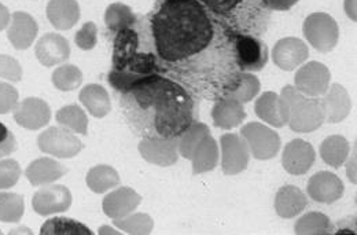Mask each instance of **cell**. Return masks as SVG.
<instances>
[{"instance_id": "25", "label": "cell", "mask_w": 357, "mask_h": 235, "mask_svg": "<svg viewBox=\"0 0 357 235\" xmlns=\"http://www.w3.org/2000/svg\"><path fill=\"white\" fill-rule=\"evenodd\" d=\"M307 195L296 186L279 188L275 197V211L283 219H293L307 206Z\"/></svg>"}, {"instance_id": "10", "label": "cell", "mask_w": 357, "mask_h": 235, "mask_svg": "<svg viewBox=\"0 0 357 235\" xmlns=\"http://www.w3.org/2000/svg\"><path fill=\"white\" fill-rule=\"evenodd\" d=\"M222 169L225 175L234 176L243 172L250 160V151L245 139L238 134H224L220 138Z\"/></svg>"}, {"instance_id": "32", "label": "cell", "mask_w": 357, "mask_h": 235, "mask_svg": "<svg viewBox=\"0 0 357 235\" xmlns=\"http://www.w3.org/2000/svg\"><path fill=\"white\" fill-rule=\"evenodd\" d=\"M136 21L137 17L132 8L124 3H112L105 11V24L114 33L132 26Z\"/></svg>"}, {"instance_id": "40", "label": "cell", "mask_w": 357, "mask_h": 235, "mask_svg": "<svg viewBox=\"0 0 357 235\" xmlns=\"http://www.w3.org/2000/svg\"><path fill=\"white\" fill-rule=\"evenodd\" d=\"M21 167L15 160H0V190L14 188L21 178Z\"/></svg>"}, {"instance_id": "30", "label": "cell", "mask_w": 357, "mask_h": 235, "mask_svg": "<svg viewBox=\"0 0 357 235\" xmlns=\"http://www.w3.org/2000/svg\"><path fill=\"white\" fill-rule=\"evenodd\" d=\"M294 233L298 235H328L334 233V225L330 218L320 212H308L294 225Z\"/></svg>"}, {"instance_id": "9", "label": "cell", "mask_w": 357, "mask_h": 235, "mask_svg": "<svg viewBox=\"0 0 357 235\" xmlns=\"http://www.w3.org/2000/svg\"><path fill=\"white\" fill-rule=\"evenodd\" d=\"M331 73L328 68L317 61L303 63L294 76V87L308 96H323L330 87Z\"/></svg>"}, {"instance_id": "47", "label": "cell", "mask_w": 357, "mask_h": 235, "mask_svg": "<svg viewBox=\"0 0 357 235\" xmlns=\"http://www.w3.org/2000/svg\"><path fill=\"white\" fill-rule=\"evenodd\" d=\"M345 11L354 21H356V0H345Z\"/></svg>"}, {"instance_id": "4", "label": "cell", "mask_w": 357, "mask_h": 235, "mask_svg": "<svg viewBox=\"0 0 357 235\" xmlns=\"http://www.w3.org/2000/svg\"><path fill=\"white\" fill-rule=\"evenodd\" d=\"M280 96L287 102V126L291 131L298 134H310L319 130L326 121L324 106L320 96L303 94L294 86L283 87Z\"/></svg>"}, {"instance_id": "26", "label": "cell", "mask_w": 357, "mask_h": 235, "mask_svg": "<svg viewBox=\"0 0 357 235\" xmlns=\"http://www.w3.org/2000/svg\"><path fill=\"white\" fill-rule=\"evenodd\" d=\"M220 149L219 143L212 135H208L194 150L190 161L192 164V174L201 175L213 171L219 165Z\"/></svg>"}, {"instance_id": "8", "label": "cell", "mask_w": 357, "mask_h": 235, "mask_svg": "<svg viewBox=\"0 0 357 235\" xmlns=\"http://www.w3.org/2000/svg\"><path fill=\"white\" fill-rule=\"evenodd\" d=\"M38 146L56 158H73L83 150V142L65 127H50L38 137Z\"/></svg>"}, {"instance_id": "28", "label": "cell", "mask_w": 357, "mask_h": 235, "mask_svg": "<svg viewBox=\"0 0 357 235\" xmlns=\"http://www.w3.org/2000/svg\"><path fill=\"white\" fill-rule=\"evenodd\" d=\"M351 151V144L341 135H331L326 138L320 144V157L321 160L333 167L340 168L348 160Z\"/></svg>"}, {"instance_id": "45", "label": "cell", "mask_w": 357, "mask_h": 235, "mask_svg": "<svg viewBox=\"0 0 357 235\" xmlns=\"http://www.w3.org/2000/svg\"><path fill=\"white\" fill-rule=\"evenodd\" d=\"M271 11H287L300 0H261Z\"/></svg>"}, {"instance_id": "29", "label": "cell", "mask_w": 357, "mask_h": 235, "mask_svg": "<svg viewBox=\"0 0 357 235\" xmlns=\"http://www.w3.org/2000/svg\"><path fill=\"white\" fill-rule=\"evenodd\" d=\"M87 186L96 194L106 192L120 185L119 172L110 165H95L92 167L86 178Z\"/></svg>"}, {"instance_id": "3", "label": "cell", "mask_w": 357, "mask_h": 235, "mask_svg": "<svg viewBox=\"0 0 357 235\" xmlns=\"http://www.w3.org/2000/svg\"><path fill=\"white\" fill-rule=\"evenodd\" d=\"M161 59L155 51L150 24L136 21L132 26L119 31L113 42L112 70L109 84L119 93H124L139 79L161 75Z\"/></svg>"}, {"instance_id": "48", "label": "cell", "mask_w": 357, "mask_h": 235, "mask_svg": "<svg viewBox=\"0 0 357 235\" xmlns=\"http://www.w3.org/2000/svg\"><path fill=\"white\" fill-rule=\"evenodd\" d=\"M21 233H25V234H32V232L26 227H20V229H14V230H10L8 234H21Z\"/></svg>"}, {"instance_id": "41", "label": "cell", "mask_w": 357, "mask_h": 235, "mask_svg": "<svg viewBox=\"0 0 357 235\" xmlns=\"http://www.w3.org/2000/svg\"><path fill=\"white\" fill-rule=\"evenodd\" d=\"M22 66L15 58L7 54H0V79L11 83H20L22 80Z\"/></svg>"}, {"instance_id": "14", "label": "cell", "mask_w": 357, "mask_h": 235, "mask_svg": "<svg viewBox=\"0 0 357 235\" xmlns=\"http://www.w3.org/2000/svg\"><path fill=\"white\" fill-rule=\"evenodd\" d=\"M178 138H143L137 149L150 164L171 167L178 160Z\"/></svg>"}, {"instance_id": "13", "label": "cell", "mask_w": 357, "mask_h": 235, "mask_svg": "<svg viewBox=\"0 0 357 235\" xmlns=\"http://www.w3.org/2000/svg\"><path fill=\"white\" fill-rule=\"evenodd\" d=\"M310 48L298 38H283L272 48L273 63L286 72L298 69L308 61Z\"/></svg>"}, {"instance_id": "46", "label": "cell", "mask_w": 357, "mask_h": 235, "mask_svg": "<svg viewBox=\"0 0 357 235\" xmlns=\"http://www.w3.org/2000/svg\"><path fill=\"white\" fill-rule=\"evenodd\" d=\"M10 20H11V13L10 10L0 3V32L7 29L8 24H10Z\"/></svg>"}, {"instance_id": "37", "label": "cell", "mask_w": 357, "mask_h": 235, "mask_svg": "<svg viewBox=\"0 0 357 235\" xmlns=\"http://www.w3.org/2000/svg\"><path fill=\"white\" fill-rule=\"evenodd\" d=\"M260 89H261L260 80L253 73L241 72L236 84L234 86V89H231L225 94V96L234 98V99L239 100L241 103H246L259 95Z\"/></svg>"}, {"instance_id": "5", "label": "cell", "mask_w": 357, "mask_h": 235, "mask_svg": "<svg viewBox=\"0 0 357 235\" xmlns=\"http://www.w3.org/2000/svg\"><path fill=\"white\" fill-rule=\"evenodd\" d=\"M307 42L319 52H330L338 45L340 28L337 21L327 13H312L303 25Z\"/></svg>"}, {"instance_id": "11", "label": "cell", "mask_w": 357, "mask_h": 235, "mask_svg": "<svg viewBox=\"0 0 357 235\" xmlns=\"http://www.w3.org/2000/svg\"><path fill=\"white\" fill-rule=\"evenodd\" d=\"M13 112L15 123L29 131L45 128L51 120V109L48 103L35 96H29L18 102Z\"/></svg>"}, {"instance_id": "6", "label": "cell", "mask_w": 357, "mask_h": 235, "mask_svg": "<svg viewBox=\"0 0 357 235\" xmlns=\"http://www.w3.org/2000/svg\"><path fill=\"white\" fill-rule=\"evenodd\" d=\"M235 61L241 72H260L268 62L267 45L252 35L232 33Z\"/></svg>"}, {"instance_id": "2", "label": "cell", "mask_w": 357, "mask_h": 235, "mask_svg": "<svg viewBox=\"0 0 357 235\" xmlns=\"http://www.w3.org/2000/svg\"><path fill=\"white\" fill-rule=\"evenodd\" d=\"M149 24L160 59L169 65L202 52L220 26L199 0H162Z\"/></svg>"}, {"instance_id": "43", "label": "cell", "mask_w": 357, "mask_h": 235, "mask_svg": "<svg viewBox=\"0 0 357 235\" xmlns=\"http://www.w3.org/2000/svg\"><path fill=\"white\" fill-rule=\"evenodd\" d=\"M20 95L15 87L0 82V114H7L17 106Z\"/></svg>"}, {"instance_id": "7", "label": "cell", "mask_w": 357, "mask_h": 235, "mask_svg": "<svg viewBox=\"0 0 357 235\" xmlns=\"http://www.w3.org/2000/svg\"><path fill=\"white\" fill-rule=\"evenodd\" d=\"M241 137L245 139L250 156L257 160H271L280 150L279 135L261 123H249L242 127Z\"/></svg>"}, {"instance_id": "15", "label": "cell", "mask_w": 357, "mask_h": 235, "mask_svg": "<svg viewBox=\"0 0 357 235\" xmlns=\"http://www.w3.org/2000/svg\"><path fill=\"white\" fill-rule=\"evenodd\" d=\"M7 39L15 50H28L33 45L39 33V25L36 20L25 13L15 11L11 14L10 24L7 26Z\"/></svg>"}, {"instance_id": "49", "label": "cell", "mask_w": 357, "mask_h": 235, "mask_svg": "<svg viewBox=\"0 0 357 235\" xmlns=\"http://www.w3.org/2000/svg\"><path fill=\"white\" fill-rule=\"evenodd\" d=\"M109 233H110V234H117L116 230H113V229H110V227H106V226L99 230V234H109Z\"/></svg>"}, {"instance_id": "17", "label": "cell", "mask_w": 357, "mask_h": 235, "mask_svg": "<svg viewBox=\"0 0 357 235\" xmlns=\"http://www.w3.org/2000/svg\"><path fill=\"white\" fill-rule=\"evenodd\" d=\"M35 55L43 66L52 68L69 59L70 45L62 35L50 32L38 40L35 46Z\"/></svg>"}, {"instance_id": "22", "label": "cell", "mask_w": 357, "mask_h": 235, "mask_svg": "<svg viewBox=\"0 0 357 235\" xmlns=\"http://www.w3.org/2000/svg\"><path fill=\"white\" fill-rule=\"evenodd\" d=\"M323 106H324V113H326V121L330 124H337L344 121L352 109V102L351 96L345 87L341 84H333L328 87L326 94L321 98Z\"/></svg>"}, {"instance_id": "16", "label": "cell", "mask_w": 357, "mask_h": 235, "mask_svg": "<svg viewBox=\"0 0 357 235\" xmlns=\"http://www.w3.org/2000/svg\"><path fill=\"white\" fill-rule=\"evenodd\" d=\"M316 153L312 144L303 139L289 142L283 149L282 165L291 175H304L312 168Z\"/></svg>"}, {"instance_id": "20", "label": "cell", "mask_w": 357, "mask_h": 235, "mask_svg": "<svg viewBox=\"0 0 357 235\" xmlns=\"http://www.w3.org/2000/svg\"><path fill=\"white\" fill-rule=\"evenodd\" d=\"M142 197L131 188H119L103 198V212L110 219H123L135 212Z\"/></svg>"}, {"instance_id": "42", "label": "cell", "mask_w": 357, "mask_h": 235, "mask_svg": "<svg viewBox=\"0 0 357 235\" xmlns=\"http://www.w3.org/2000/svg\"><path fill=\"white\" fill-rule=\"evenodd\" d=\"M75 42L77 47L83 51H89L95 47L98 43V28L95 22H86L75 35Z\"/></svg>"}, {"instance_id": "12", "label": "cell", "mask_w": 357, "mask_h": 235, "mask_svg": "<svg viewBox=\"0 0 357 235\" xmlns=\"http://www.w3.org/2000/svg\"><path fill=\"white\" fill-rule=\"evenodd\" d=\"M72 205V192L62 185H45L32 198V208L40 216L66 212Z\"/></svg>"}, {"instance_id": "33", "label": "cell", "mask_w": 357, "mask_h": 235, "mask_svg": "<svg viewBox=\"0 0 357 235\" xmlns=\"http://www.w3.org/2000/svg\"><path fill=\"white\" fill-rule=\"evenodd\" d=\"M211 135L209 127L204 123L194 121L180 137H178V156L190 160L198 144Z\"/></svg>"}, {"instance_id": "34", "label": "cell", "mask_w": 357, "mask_h": 235, "mask_svg": "<svg viewBox=\"0 0 357 235\" xmlns=\"http://www.w3.org/2000/svg\"><path fill=\"white\" fill-rule=\"evenodd\" d=\"M51 80L56 90L63 93H70L82 86L83 72L76 65L65 63L62 66H58L52 72Z\"/></svg>"}, {"instance_id": "50", "label": "cell", "mask_w": 357, "mask_h": 235, "mask_svg": "<svg viewBox=\"0 0 357 235\" xmlns=\"http://www.w3.org/2000/svg\"><path fill=\"white\" fill-rule=\"evenodd\" d=\"M0 235H1V230H0Z\"/></svg>"}, {"instance_id": "44", "label": "cell", "mask_w": 357, "mask_h": 235, "mask_svg": "<svg viewBox=\"0 0 357 235\" xmlns=\"http://www.w3.org/2000/svg\"><path fill=\"white\" fill-rule=\"evenodd\" d=\"M17 149V139L7 126L0 123V158L10 156Z\"/></svg>"}, {"instance_id": "27", "label": "cell", "mask_w": 357, "mask_h": 235, "mask_svg": "<svg viewBox=\"0 0 357 235\" xmlns=\"http://www.w3.org/2000/svg\"><path fill=\"white\" fill-rule=\"evenodd\" d=\"M79 99L86 106L89 114L96 119H102L107 116L112 110V102H110L109 93L106 91V89H103L99 84L86 86L80 91Z\"/></svg>"}, {"instance_id": "23", "label": "cell", "mask_w": 357, "mask_h": 235, "mask_svg": "<svg viewBox=\"0 0 357 235\" xmlns=\"http://www.w3.org/2000/svg\"><path fill=\"white\" fill-rule=\"evenodd\" d=\"M66 174L68 168L50 157H42L32 161L25 171L26 179L35 188L55 183Z\"/></svg>"}, {"instance_id": "35", "label": "cell", "mask_w": 357, "mask_h": 235, "mask_svg": "<svg viewBox=\"0 0 357 235\" xmlns=\"http://www.w3.org/2000/svg\"><path fill=\"white\" fill-rule=\"evenodd\" d=\"M42 235H92L93 233L83 223L69 218L48 219L40 229Z\"/></svg>"}, {"instance_id": "39", "label": "cell", "mask_w": 357, "mask_h": 235, "mask_svg": "<svg viewBox=\"0 0 357 235\" xmlns=\"http://www.w3.org/2000/svg\"><path fill=\"white\" fill-rule=\"evenodd\" d=\"M219 22L225 24L246 0H199Z\"/></svg>"}, {"instance_id": "31", "label": "cell", "mask_w": 357, "mask_h": 235, "mask_svg": "<svg viewBox=\"0 0 357 235\" xmlns=\"http://www.w3.org/2000/svg\"><path fill=\"white\" fill-rule=\"evenodd\" d=\"M55 117L61 127H65L66 130H69L75 134L87 135L89 119H87L86 112L80 106H77V105L63 106L56 112Z\"/></svg>"}, {"instance_id": "24", "label": "cell", "mask_w": 357, "mask_h": 235, "mask_svg": "<svg viewBox=\"0 0 357 235\" xmlns=\"http://www.w3.org/2000/svg\"><path fill=\"white\" fill-rule=\"evenodd\" d=\"M213 124L222 130H232L242 124L246 119V112L243 109V103L239 100L223 96L219 98L212 109Z\"/></svg>"}, {"instance_id": "1", "label": "cell", "mask_w": 357, "mask_h": 235, "mask_svg": "<svg viewBox=\"0 0 357 235\" xmlns=\"http://www.w3.org/2000/svg\"><path fill=\"white\" fill-rule=\"evenodd\" d=\"M120 105L136 134L144 138H178L195 121L191 95L162 75L136 80L121 93Z\"/></svg>"}, {"instance_id": "18", "label": "cell", "mask_w": 357, "mask_h": 235, "mask_svg": "<svg viewBox=\"0 0 357 235\" xmlns=\"http://www.w3.org/2000/svg\"><path fill=\"white\" fill-rule=\"evenodd\" d=\"M307 190L313 201L320 204H334L342 198L345 188L335 174L321 171L311 176Z\"/></svg>"}, {"instance_id": "38", "label": "cell", "mask_w": 357, "mask_h": 235, "mask_svg": "<svg viewBox=\"0 0 357 235\" xmlns=\"http://www.w3.org/2000/svg\"><path fill=\"white\" fill-rule=\"evenodd\" d=\"M114 226L127 234L147 235L154 229V220L147 213H131L123 219H114Z\"/></svg>"}, {"instance_id": "19", "label": "cell", "mask_w": 357, "mask_h": 235, "mask_svg": "<svg viewBox=\"0 0 357 235\" xmlns=\"http://www.w3.org/2000/svg\"><path fill=\"white\" fill-rule=\"evenodd\" d=\"M255 110L259 119L275 128H282L289 121L287 102L280 94L272 91H267L259 96L255 105Z\"/></svg>"}, {"instance_id": "36", "label": "cell", "mask_w": 357, "mask_h": 235, "mask_svg": "<svg viewBox=\"0 0 357 235\" xmlns=\"http://www.w3.org/2000/svg\"><path fill=\"white\" fill-rule=\"evenodd\" d=\"M25 213L24 197L15 192H0V222L18 223Z\"/></svg>"}, {"instance_id": "21", "label": "cell", "mask_w": 357, "mask_h": 235, "mask_svg": "<svg viewBox=\"0 0 357 235\" xmlns=\"http://www.w3.org/2000/svg\"><path fill=\"white\" fill-rule=\"evenodd\" d=\"M45 14L56 31L72 29L82 17L77 0H48Z\"/></svg>"}]
</instances>
